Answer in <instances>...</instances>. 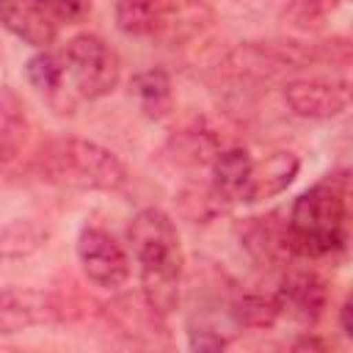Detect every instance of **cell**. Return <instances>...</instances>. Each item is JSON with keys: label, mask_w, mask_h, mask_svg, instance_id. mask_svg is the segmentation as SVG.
Returning a JSON list of instances; mask_svg holds the SVG:
<instances>
[{"label": "cell", "mask_w": 353, "mask_h": 353, "mask_svg": "<svg viewBox=\"0 0 353 353\" xmlns=\"http://www.w3.org/2000/svg\"><path fill=\"white\" fill-rule=\"evenodd\" d=\"M25 77L28 83L44 94L47 99H55L63 91V80H66V66H63V55H55L50 50L36 52L33 58H28L25 63Z\"/></svg>", "instance_id": "16"}, {"label": "cell", "mask_w": 353, "mask_h": 353, "mask_svg": "<svg viewBox=\"0 0 353 353\" xmlns=\"http://www.w3.org/2000/svg\"><path fill=\"white\" fill-rule=\"evenodd\" d=\"M130 94L135 97L138 110L152 119L160 121L171 113L174 108V91H171V77L163 69H143L138 74H132L130 80Z\"/></svg>", "instance_id": "13"}, {"label": "cell", "mask_w": 353, "mask_h": 353, "mask_svg": "<svg viewBox=\"0 0 353 353\" xmlns=\"http://www.w3.org/2000/svg\"><path fill=\"white\" fill-rule=\"evenodd\" d=\"M281 97L292 116L312 119V121L336 119L350 105L347 80H336V77H331V80H325V77L290 80V83H284Z\"/></svg>", "instance_id": "7"}, {"label": "cell", "mask_w": 353, "mask_h": 353, "mask_svg": "<svg viewBox=\"0 0 353 353\" xmlns=\"http://www.w3.org/2000/svg\"><path fill=\"white\" fill-rule=\"evenodd\" d=\"M317 58V52L295 41H245L229 52L226 66L229 72L245 77H273L290 69H303Z\"/></svg>", "instance_id": "6"}, {"label": "cell", "mask_w": 353, "mask_h": 353, "mask_svg": "<svg viewBox=\"0 0 353 353\" xmlns=\"http://www.w3.org/2000/svg\"><path fill=\"white\" fill-rule=\"evenodd\" d=\"M58 22H66V25H77L83 22L88 14H91V6L94 0H39Z\"/></svg>", "instance_id": "18"}, {"label": "cell", "mask_w": 353, "mask_h": 353, "mask_svg": "<svg viewBox=\"0 0 353 353\" xmlns=\"http://www.w3.org/2000/svg\"><path fill=\"white\" fill-rule=\"evenodd\" d=\"M0 22L36 50H47L61 25L39 0H0Z\"/></svg>", "instance_id": "11"}, {"label": "cell", "mask_w": 353, "mask_h": 353, "mask_svg": "<svg viewBox=\"0 0 353 353\" xmlns=\"http://www.w3.org/2000/svg\"><path fill=\"white\" fill-rule=\"evenodd\" d=\"M127 240L138 259L141 295L160 317H168L179 306V284L185 265L176 223L163 210L143 207L130 221Z\"/></svg>", "instance_id": "1"}, {"label": "cell", "mask_w": 353, "mask_h": 353, "mask_svg": "<svg viewBox=\"0 0 353 353\" xmlns=\"http://www.w3.org/2000/svg\"><path fill=\"white\" fill-rule=\"evenodd\" d=\"M63 66L83 99H102L113 94L121 80V61L116 50L94 33H77L66 41Z\"/></svg>", "instance_id": "4"}, {"label": "cell", "mask_w": 353, "mask_h": 353, "mask_svg": "<svg viewBox=\"0 0 353 353\" xmlns=\"http://www.w3.org/2000/svg\"><path fill=\"white\" fill-rule=\"evenodd\" d=\"M234 320L245 328H270L279 317H281V309H279V301L276 295H259V292H251V295H243L234 301V309H232Z\"/></svg>", "instance_id": "17"}, {"label": "cell", "mask_w": 353, "mask_h": 353, "mask_svg": "<svg viewBox=\"0 0 353 353\" xmlns=\"http://www.w3.org/2000/svg\"><path fill=\"white\" fill-rule=\"evenodd\" d=\"M223 347H226V339L218 331H210V328L190 331V350L210 353V350H223Z\"/></svg>", "instance_id": "19"}, {"label": "cell", "mask_w": 353, "mask_h": 353, "mask_svg": "<svg viewBox=\"0 0 353 353\" xmlns=\"http://www.w3.org/2000/svg\"><path fill=\"white\" fill-rule=\"evenodd\" d=\"M77 259L88 281L105 290H119L130 279L127 251L99 226H85L77 237Z\"/></svg>", "instance_id": "8"}, {"label": "cell", "mask_w": 353, "mask_h": 353, "mask_svg": "<svg viewBox=\"0 0 353 353\" xmlns=\"http://www.w3.org/2000/svg\"><path fill=\"white\" fill-rule=\"evenodd\" d=\"M301 160L292 152H273L268 154L259 165L254 163V174H251V201L259 199H270L279 196L281 190L290 188V182L298 176Z\"/></svg>", "instance_id": "14"}, {"label": "cell", "mask_w": 353, "mask_h": 353, "mask_svg": "<svg viewBox=\"0 0 353 353\" xmlns=\"http://www.w3.org/2000/svg\"><path fill=\"white\" fill-rule=\"evenodd\" d=\"M292 347L295 350H328V342L317 336H301L298 342H292Z\"/></svg>", "instance_id": "20"}, {"label": "cell", "mask_w": 353, "mask_h": 353, "mask_svg": "<svg viewBox=\"0 0 353 353\" xmlns=\"http://www.w3.org/2000/svg\"><path fill=\"white\" fill-rule=\"evenodd\" d=\"M28 135H30V121H28L25 102L11 85H3L0 88V168H8L19 160V154L25 152Z\"/></svg>", "instance_id": "12"}, {"label": "cell", "mask_w": 353, "mask_h": 353, "mask_svg": "<svg viewBox=\"0 0 353 353\" xmlns=\"http://www.w3.org/2000/svg\"><path fill=\"white\" fill-rule=\"evenodd\" d=\"M350 312H353V306H350V301H345L342 303V309H339V328H342V334L350 339L353 336V325H350Z\"/></svg>", "instance_id": "21"}, {"label": "cell", "mask_w": 353, "mask_h": 353, "mask_svg": "<svg viewBox=\"0 0 353 353\" xmlns=\"http://www.w3.org/2000/svg\"><path fill=\"white\" fill-rule=\"evenodd\" d=\"M287 237L292 254L328 256L347 240V185L345 176H328L303 190L290 210Z\"/></svg>", "instance_id": "2"}, {"label": "cell", "mask_w": 353, "mask_h": 353, "mask_svg": "<svg viewBox=\"0 0 353 353\" xmlns=\"http://www.w3.org/2000/svg\"><path fill=\"white\" fill-rule=\"evenodd\" d=\"M47 240V229L33 221H6L0 223V262H14L36 254Z\"/></svg>", "instance_id": "15"}, {"label": "cell", "mask_w": 353, "mask_h": 353, "mask_svg": "<svg viewBox=\"0 0 353 353\" xmlns=\"http://www.w3.org/2000/svg\"><path fill=\"white\" fill-rule=\"evenodd\" d=\"M36 171L44 182L69 190H121L127 165L116 152L85 138H52L36 154Z\"/></svg>", "instance_id": "3"}, {"label": "cell", "mask_w": 353, "mask_h": 353, "mask_svg": "<svg viewBox=\"0 0 353 353\" xmlns=\"http://www.w3.org/2000/svg\"><path fill=\"white\" fill-rule=\"evenodd\" d=\"M276 301H279L281 314L287 312L292 320L312 325L323 317L328 306V284L314 270H290L281 279Z\"/></svg>", "instance_id": "9"}, {"label": "cell", "mask_w": 353, "mask_h": 353, "mask_svg": "<svg viewBox=\"0 0 353 353\" xmlns=\"http://www.w3.org/2000/svg\"><path fill=\"white\" fill-rule=\"evenodd\" d=\"M210 190L221 204H248L251 201V174L254 160L243 146L218 149L210 160Z\"/></svg>", "instance_id": "10"}, {"label": "cell", "mask_w": 353, "mask_h": 353, "mask_svg": "<svg viewBox=\"0 0 353 353\" xmlns=\"http://www.w3.org/2000/svg\"><path fill=\"white\" fill-rule=\"evenodd\" d=\"M66 320V306L55 292L33 287L0 290V334H19L28 328L58 325Z\"/></svg>", "instance_id": "5"}]
</instances>
